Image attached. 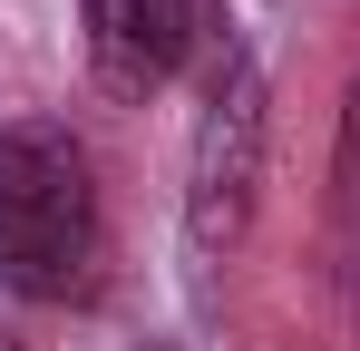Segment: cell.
<instances>
[{"instance_id": "6da1fadb", "label": "cell", "mask_w": 360, "mask_h": 351, "mask_svg": "<svg viewBox=\"0 0 360 351\" xmlns=\"http://www.w3.org/2000/svg\"><path fill=\"white\" fill-rule=\"evenodd\" d=\"M108 264V195L59 117H0V292L88 302Z\"/></svg>"}, {"instance_id": "7a4b0ae2", "label": "cell", "mask_w": 360, "mask_h": 351, "mask_svg": "<svg viewBox=\"0 0 360 351\" xmlns=\"http://www.w3.org/2000/svg\"><path fill=\"white\" fill-rule=\"evenodd\" d=\"M263 166H273V98H263V58L234 20H214L205 39V108L185 137V244L205 264H224L253 215H263Z\"/></svg>"}, {"instance_id": "3957f363", "label": "cell", "mask_w": 360, "mask_h": 351, "mask_svg": "<svg viewBox=\"0 0 360 351\" xmlns=\"http://www.w3.org/2000/svg\"><path fill=\"white\" fill-rule=\"evenodd\" d=\"M78 20H88V78L117 108H146L205 58L224 10L214 0H78Z\"/></svg>"}, {"instance_id": "277c9868", "label": "cell", "mask_w": 360, "mask_h": 351, "mask_svg": "<svg viewBox=\"0 0 360 351\" xmlns=\"http://www.w3.org/2000/svg\"><path fill=\"white\" fill-rule=\"evenodd\" d=\"M331 185H341V234H351V264H360V78H351V108H341V166H331Z\"/></svg>"}, {"instance_id": "5b68a950", "label": "cell", "mask_w": 360, "mask_h": 351, "mask_svg": "<svg viewBox=\"0 0 360 351\" xmlns=\"http://www.w3.org/2000/svg\"><path fill=\"white\" fill-rule=\"evenodd\" d=\"M0 351H10V342H0Z\"/></svg>"}]
</instances>
